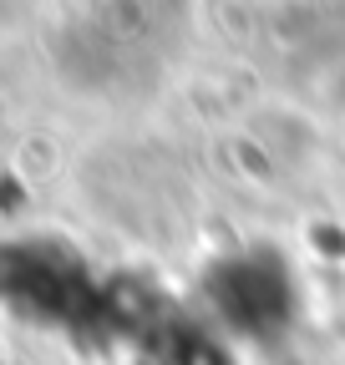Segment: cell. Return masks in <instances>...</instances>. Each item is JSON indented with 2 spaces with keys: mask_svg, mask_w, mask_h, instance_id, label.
Listing matches in <instances>:
<instances>
[{
  "mask_svg": "<svg viewBox=\"0 0 345 365\" xmlns=\"http://www.w3.org/2000/svg\"><path fill=\"white\" fill-rule=\"evenodd\" d=\"M208 299L239 335H274L289 319L294 289H289L284 259H274L264 249H244V254H229L208 274Z\"/></svg>",
  "mask_w": 345,
  "mask_h": 365,
  "instance_id": "1",
  "label": "cell"
}]
</instances>
